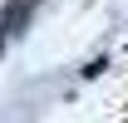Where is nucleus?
Wrapping results in <instances>:
<instances>
[{
    "instance_id": "f257e3e1",
    "label": "nucleus",
    "mask_w": 128,
    "mask_h": 123,
    "mask_svg": "<svg viewBox=\"0 0 128 123\" xmlns=\"http://www.w3.org/2000/svg\"><path fill=\"white\" fill-rule=\"evenodd\" d=\"M30 10H34V0H10V10H5V20H0V49L20 34V20H30Z\"/></svg>"
}]
</instances>
